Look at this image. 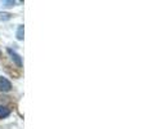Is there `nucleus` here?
<instances>
[{"instance_id":"5","label":"nucleus","mask_w":147,"mask_h":129,"mask_svg":"<svg viewBox=\"0 0 147 129\" xmlns=\"http://www.w3.org/2000/svg\"><path fill=\"white\" fill-rule=\"evenodd\" d=\"M17 39L18 40H23V26L21 25L17 30Z\"/></svg>"},{"instance_id":"4","label":"nucleus","mask_w":147,"mask_h":129,"mask_svg":"<svg viewBox=\"0 0 147 129\" xmlns=\"http://www.w3.org/2000/svg\"><path fill=\"white\" fill-rule=\"evenodd\" d=\"M10 17H12V14L8 12H0V21H8L10 20Z\"/></svg>"},{"instance_id":"1","label":"nucleus","mask_w":147,"mask_h":129,"mask_svg":"<svg viewBox=\"0 0 147 129\" xmlns=\"http://www.w3.org/2000/svg\"><path fill=\"white\" fill-rule=\"evenodd\" d=\"M12 89V84L8 79L0 78V92H9Z\"/></svg>"},{"instance_id":"2","label":"nucleus","mask_w":147,"mask_h":129,"mask_svg":"<svg viewBox=\"0 0 147 129\" xmlns=\"http://www.w3.org/2000/svg\"><path fill=\"white\" fill-rule=\"evenodd\" d=\"M8 53L10 54V57H12V59L16 62V65L18 66V67H22V59H21L20 54L16 53L14 51H12V49H8Z\"/></svg>"},{"instance_id":"3","label":"nucleus","mask_w":147,"mask_h":129,"mask_svg":"<svg viewBox=\"0 0 147 129\" xmlns=\"http://www.w3.org/2000/svg\"><path fill=\"white\" fill-rule=\"evenodd\" d=\"M10 114V110L5 106H0V119H4Z\"/></svg>"},{"instance_id":"6","label":"nucleus","mask_w":147,"mask_h":129,"mask_svg":"<svg viewBox=\"0 0 147 129\" xmlns=\"http://www.w3.org/2000/svg\"><path fill=\"white\" fill-rule=\"evenodd\" d=\"M14 3H16V1H13V0H9V1H5V0H4L1 4L5 5V7H10V5H14Z\"/></svg>"}]
</instances>
